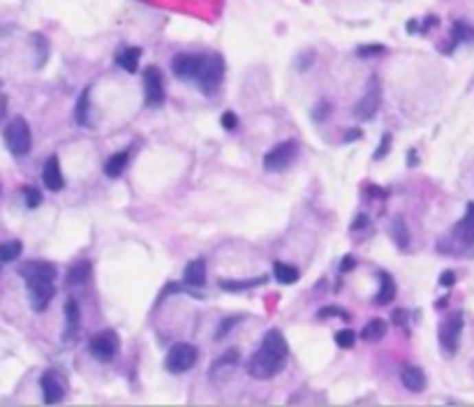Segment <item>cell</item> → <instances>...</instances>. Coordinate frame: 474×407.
Segmentation results:
<instances>
[{"instance_id": "obj_1", "label": "cell", "mask_w": 474, "mask_h": 407, "mask_svg": "<svg viewBox=\"0 0 474 407\" xmlns=\"http://www.w3.org/2000/svg\"><path fill=\"white\" fill-rule=\"evenodd\" d=\"M289 356V345L284 340V336L278 329H271L262 338V345L248 361V375L255 380H271L273 375L282 371V366L287 364Z\"/></svg>"}, {"instance_id": "obj_2", "label": "cell", "mask_w": 474, "mask_h": 407, "mask_svg": "<svg viewBox=\"0 0 474 407\" xmlns=\"http://www.w3.org/2000/svg\"><path fill=\"white\" fill-rule=\"evenodd\" d=\"M19 273H21V278L26 280L33 310L35 313H44L47 305L52 303L54 294H56V287H54L56 266L52 262H28L19 269Z\"/></svg>"}, {"instance_id": "obj_3", "label": "cell", "mask_w": 474, "mask_h": 407, "mask_svg": "<svg viewBox=\"0 0 474 407\" xmlns=\"http://www.w3.org/2000/svg\"><path fill=\"white\" fill-rule=\"evenodd\" d=\"M474 245V201L467 204L463 220H458L451 227V232L438 243L440 252L449 254H465Z\"/></svg>"}, {"instance_id": "obj_4", "label": "cell", "mask_w": 474, "mask_h": 407, "mask_svg": "<svg viewBox=\"0 0 474 407\" xmlns=\"http://www.w3.org/2000/svg\"><path fill=\"white\" fill-rule=\"evenodd\" d=\"M225 79V58L220 54H199L197 74H194V84H197L206 95H213L218 86Z\"/></svg>"}, {"instance_id": "obj_5", "label": "cell", "mask_w": 474, "mask_h": 407, "mask_svg": "<svg viewBox=\"0 0 474 407\" xmlns=\"http://www.w3.org/2000/svg\"><path fill=\"white\" fill-rule=\"evenodd\" d=\"M463 327H465V315L460 310H453L444 317V322L440 324V347L444 352L447 359L456 356L458 347H460V336H463Z\"/></svg>"}, {"instance_id": "obj_6", "label": "cell", "mask_w": 474, "mask_h": 407, "mask_svg": "<svg viewBox=\"0 0 474 407\" xmlns=\"http://www.w3.org/2000/svg\"><path fill=\"white\" fill-rule=\"evenodd\" d=\"M5 144L14 157L28 155L30 146H33V135H30V125L23 116H14L5 127Z\"/></svg>"}, {"instance_id": "obj_7", "label": "cell", "mask_w": 474, "mask_h": 407, "mask_svg": "<svg viewBox=\"0 0 474 407\" xmlns=\"http://www.w3.org/2000/svg\"><path fill=\"white\" fill-rule=\"evenodd\" d=\"M241 364V352H238L236 347H229L225 349L223 354L216 356V359L211 361V366H208V380L213 382V384H227L234 375H236V368Z\"/></svg>"}, {"instance_id": "obj_8", "label": "cell", "mask_w": 474, "mask_h": 407, "mask_svg": "<svg viewBox=\"0 0 474 407\" xmlns=\"http://www.w3.org/2000/svg\"><path fill=\"white\" fill-rule=\"evenodd\" d=\"M118 349H121V338H118V333L113 329H104L100 331V333H95L91 342H88V352L95 361H100V364H109L113 356L118 354Z\"/></svg>"}, {"instance_id": "obj_9", "label": "cell", "mask_w": 474, "mask_h": 407, "mask_svg": "<svg viewBox=\"0 0 474 407\" xmlns=\"http://www.w3.org/2000/svg\"><path fill=\"white\" fill-rule=\"evenodd\" d=\"M199 359V352L192 342H176V345L167 352V359H164V368L174 375L188 373L190 368H194Z\"/></svg>"}, {"instance_id": "obj_10", "label": "cell", "mask_w": 474, "mask_h": 407, "mask_svg": "<svg viewBox=\"0 0 474 407\" xmlns=\"http://www.w3.org/2000/svg\"><path fill=\"white\" fill-rule=\"evenodd\" d=\"M296 155H299V144L296 142H282L273 146L267 155H264V169L267 171H284L292 167V162L296 160Z\"/></svg>"}, {"instance_id": "obj_11", "label": "cell", "mask_w": 474, "mask_h": 407, "mask_svg": "<svg viewBox=\"0 0 474 407\" xmlns=\"http://www.w3.org/2000/svg\"><path fill=\"white\" fill-rule=\"evenodd\" d=\"M379 104H382V88H379V79H377V76H370L368 88H365L361 100H359L357 107H354V116H357L359 120L375 118Z\"/></svg>"}, {"instance_id": "obj_12", "label": "cell", "mask_w": 474, "mask_h": 407, "mask_svg": "<svg viewBox=\"0 0 474 407\" xmlns=\"http://www.w3.org/2000/svg\"><path fill=\"white\" fill-rule=\"evenodd\" d=\"M144 100H146L148 107L164 104V81L162 72L155 65L144 67Z\"/></svg>"}, {"instance_id": "obj_13", "label": "cell", "mask_w": 474, "mask_h": 407, "mask_svg": "<svg viewBox=\"0 0 474 407\" xmlns=\"http://www.w3.org/2000/svg\"><path fill=\"white\" fill-rule=\"evenodd\" d=\"M42 386V398L47 405H58L65 400V384H63L60 375L56 371H47L40 380Z\"/></svg>"}, {"instance_id": "obj_14", "label": "cell", "mask_w": 474, "mask_h": 407, "mask_svg": "<svg viewBox=\"0 0 474 407\" xmlns=\"http://www.w3.org/2000/svg\"><path fill=\"white\" fill-rule=\"evenodd\" d=\"M63 313H65V333H63V340L72 342L79 336V331H81V310H79V301H77V298L69 296L67 301H65V308H63Z\"/></svg>"}, {"instance_id": "obj_15", "label": "cell", "mask_w": 474, "mask_h": 407, "mask_svg": "<svg viewBox=\"0 0 474 407\" xmlns=\"http://www.w3.org/2000/svg\"><path fill=\"white\" fill-rule=\"evenodd\" d=\"M197 63H199V54H176L172 60V72L183 81H194Z\"/></svg>"}, {"instance_id": "obj_16", "label": "cell", "mask_w": 474, "mask_h": 407, "mask_svg": "<svg viewBox=\"0 0 474 407\" xmlns=\"http://www.w3.org/2000/svg\"><path fill=\"white\" fill-rule=\"evenodd\" d=\"M42 181H44V186H47L49 190H52V192H60V190L65 188V178H63L58 155H52L47 162H44V169H42Z\"/></svg>"}, {"instance_id": "obj_17", "label": "cell", "mask_w": 474, "mask_h": 407, "mask_svg": "<svg viewBox=\"0 0 474 407\" xmlns=\"http://www.w3.org/2000/svg\"><path fill=\"white\" fill-rule=\"evenodd\" d=\"M400 382H403V386H405L407 391H412V393H421L423 389H426V375H423V371L419 366H412V364L403 366Z\"/></svg>"}, {"instance_id": "obj_18", "label": "cell", "mask_w": 474, "mask_h": 407, "mask_svg": "<svg viewBox=\"0 0 474 407\" xmlns=\"http://www.w3.org/2000/svg\"><path fill=\"white\" fill-rule=\"evenodd\" d=\"M183 283L190 285V287H204L206 285V262L204 259H192V262L185 264L183 269Z\"/></svg>"}, {"instance_id": "obj_19", "label": "cell", "mask_w": 474, "mask_h": 407, "mask_svg": "<svg viewBox=\"0 0 474 407\" xmlns=\"http://www.w3.org/2000/svg\"><path fill=\"white\" fill-rule=\"evenodd\" d=\"M91 262L88 259H79L77 264H72L67 269V287H79V285L88 283V278H91Z\"/></svg>"}, {"instance_id": "obj_20", "label": "cell", "mask_w": 474, "mask_h": 407, "mask_svg": "<svg viewBox=\"0 0 474 407\" xmlns=\"http://www.w3.org/2000/svg\"><path fill=\"white\" fill-rule=\"evenodd\" d=\"M394 298H396V283H394V278H391V273L382 271V273H379V292L375 296V303L377 305H389Z\"/></svg>"}, {"instance_id": "obj_21", "label": "cell", "mask_w": 474, "mask_h": 407, "mask_svg": "<svg viewBox=\"0 0 474 407\" xmlns=\"http://www.w3.org/2000/svg\"><path fill=\"white\" fill-rule=\"evenodd\" d=\"M139 58H142V49H139V47H125L123 51H118L116 63H118V67L125 69V72L135 74L139 69Z\"/></svg>"}, {"instance_id": "obj_22", "label": "cell", "mask_w": 474, "mask_h": 407, "mask_svg": "<svg viewBox=\"0 0 474 407\" xmlns=\"http://www.w3.org/2000/svg\"><path fill=\"white\" fill-rule=\"evenodd\" d=\"M128 162H130V153L128 151H118V153H113L111 157H106L102 169H104V174L109 178H118L125 171V167H128Z\"/></svg>"}, {"instance_id": "obj_23", "label": "cell", "mask_w": 474, "mask_h": 407, "mask_svg": "<svg viewBox=\"0 0 474 407\" xmlns=\"http://www.w3.org/2000/svg\"><path fill=\"white\" fill-rule=\"evenodd\" d=\"M387 331H389V324L384 320H370L361 329V340L363 342H379L384 336H387Z\"/></svg>"}, {"instance_id": "obj_24", "label": "cell", "mask_w": 474, "mask_h": 407, "mask_svg": "<svg viewBox=\"0 0 474 407\" xmlns=\"http://www.w3.org/2000/svg\"><path fill=\"white\" fill-rule=\"evenodd\" d=\"M88 116H91V86L81 91L77 104H74V120L79 125H88Z\"/></svg>"}, {"instance_id": "obj_25", "label": "cell", "mask_w": 474, "mask_h": 407, "mask_svg": "<svg viewBox=\"0 0 474 407\" xmlns=\"http://www.w3.org/2000/svg\"><path fill=\"white\" fill-rule=\"evenodd\" d=\"M391 236H394L396 245L400 248V250H407L409 248V229H407V222L403 218L394 220V225H391Z\"/></svg>"}, {"instance_id": "obj_26", "label": "cell", "mask_w": 474, "mask_h": 407, "mask_svg": "<svg viewBox=\"0 0 474 407\" xmlns=\"http://www.w3.org/2000/svg\"><path fill=\"white\" fill-rule=\"evenodd\" d=\"M273 276L278 283H282V285H292L299 280V269L292 264H282V262H275L273 264Z\"/></svg>"}, {"instance_id": "obj_27", "label": "cell", "mask_w": 474, "mask_h": 407, "mask_svg": "<svg viewBox=\"0 0 474 407\" xmlns=\"http://www.w3.org/2000/svg\"><path fill=\"white\" fill-rule=\"evenodd\" d=\"M267 283V278H257V280H220V287L225 292H243V289H252L259 287V285Z\"/></svg>"}, {"instance_id": "obj_28", "label": "cell", "mask_w": 474, "mask_h": 407, "mask_svg": "<svg viewBox=\"0 0 474 407\" xmlns=\"http://www.w3.org/2000/svg\"><path fill=\"white\" fill-rule=\"evenodd\" d=\"M467 40H474V28H470V25L463 23V21H456L453 23V30H451V44L447 47V51H451L456 44L467 42Z\"/></svg>"}, {"instance_id": "obj_29", "label": "cell", "mask_w": 474, "mask_h": 407, "mask_svg": "<svg viewBox=\"0 0 474 407\" xmlns=\"http://www.w3.org/2000/svg\"><path fill=\"white\" fill-rule=\"evenodd\" d=\"M23 243L21 241H8V243H0V262H14L16 257H21Z\"/></svg>"}, {"instance_id": "obj_30", "label": "cell", "mask_w": 474, "mask_h": 407, "mask_svg": "<svg viewBox=\"0 0 474 407\" xmlns=\"http://www.w3.org/2000/svg\"><path fill=\"white\" fill-rule=\"evenodd\" d=\"M238 322H243V315H229V317H225V320L218 324V331H216V340H223V338H227V336L232 333V329L236 327Z\"/></svg>"}, {"instance_id": "obj_31", "label": "cell", "mask_w": 474, "mask_h": 407, "mask_svg": "<svg viewBox=\"0 0 474 407\" xmlns=\"http://www.w3.org/2000/svg\"><path fill=\"white\" fill-rule=\"evenodd\" d=\"M354 342H357V333H354L352 329H343V331H338V333H336V345L340 349H352Z\"/></svg>"}, {"instance_id": "obj_32", "label": "cell", "mask_w": 474, "mask_h": 407, "mask_svg": "<svg viewBox=\"0 0 474 407\" xmlns=\"http://www.w3.org/2000/svg\"><path fill=\"white\" fill-rule=\"evenodd\" d=\"M357 54L361 56V58H372V56L387 54V47H382V44H361V47L357 49Z\"/></svg>"}, {"instance_id": "obj_33", "label": "cell", "mask_w": 474, "mask_h": 407, "mask_svg": "<svg viewBox=\"0 0 474 407\" xmlns=\"http://www.w3.org/2000/svg\"><path fill=\"white\" fill-rule=\"evenodd\" d=\"M317 317L319 320H326V317H343V320H347L350 313L345 308H338V305H324V308H319Z\"/></svg>"}, {"instance_id": "obj_34", "label": "cell", "mask_w": 474, "mask_h": 407, "mask_svg": "<svg viewBox=\"0 0 474 407\" xmlns=\"http://www.w3.org/2000/svg\"><path fill=\"white\" fill-rule=\"evenodd\" d=\"M23 195H26V206L28 208H37L42 204V192L37 188H23Z\"/></svg>"}, {"instance_id": "obj_35", "label": "cell", "mask_w": 474, "mask_h": 407, "mask_svg": "<svg viewBox=\"0 0 474 407\" xmlns=\"http://www.w3.org/2000/svg\"><path fill=\"white\" fill-rule=\"evenodd\" d=\"M391 151V135L387 132V135L382 137V142H379V148L372 153V160H382V157H387Z\"/></svg>"}, {"instance_id": "obj_36", "label": "cell", "mask_w": 474, "mask_h": 407, "mask_svg": "<svg viewBox=\"0 0 474 407\" xmlns=\"http://www.w3.org/2000/svg\"><path fill=\"white\" fill-rule=\"evenodd\" d=\"M328 113H331V104H328V102H317V104H315V109H313V120H317V123H321V120H324Z\"/></svg>"}, {"instance_id": "obj_37", "label": "cell", "mask_w": 474, "mask_h": 407, "mask_svg": "<svg viewBox=\"0 0 474 407\" xmlns=\"http://www.w3.org/2000/svg\"><path fill=\"white\" fill-rule=\"evenodd\" d=\"M220 120H223V127H225L227 132H234V130L238 127V116H236L234 111H225L223 118H220Z\"/></svg>"}, {"instance_id": "obj_38", "label": "cell", "mask_w": 474, "mask_h": 407, "mask_svg": "<svg viewBox=\"0 0 474 407\" xmlns=\"http://www.w3.org/2000/svg\"><path fill=\"white\" fill-rule=\"evenodd\" d=\"M370 227V220H368V215H357V222L352 225V232H359V229H368Z\"/></svg>"}, {"instance_id": "obj_39", "label": "cell", "mask_w": 474, "mask_h": 407, "mask_svg": "<svg viewBox=\"0 0 474 407\" xmlns=\"http://www.w3.org/2000/svg\"><path fill=\"white\" fill-rule=\"evenodd\" d=\"M394 324H396V327H405V324H407V310H403V308L394 310Z\"/></svg>"}, {"instance_id": "obj_40", "label": "cell", "mask_w": 474, "mask_h": 407, "mask_svg": "<svg viewBox=\"0 0 474 407\" xmlns=\"http://www.w3.org/2000/svg\"><path fill=\"white\" fill-rule=\"evenodd\" d=\"M453 283H456V273H453V271H444V273H442V278H440L442 287H451Z\"/></svg>"}, {"instance_id": "obj_41", "label": "cell", "mask_w": 474, "mask_h": 407, "mask_svg": "<svg viewBox=\"0 0 474 407\" xmlns=\"http://www.w3.org/2000/svg\"><path fill=\"white\" fill-rule=\"evenodd\" d=\"M354 264H357V262H354V257H352V254H347V257L343 259V264H340V273L352 271V269H354Z\"/></svg>"}, {"instance_id": "obj_42", "label": "cell", "mask_w": 474, "mask_h": 407, "mask_svg": "<svg viewBox=\"0 0 474 407\" xmlns=\"http://www.w3.org/2000/svg\"><path fill=\"white\" fill-rule=\"evenodd\" d=\"M5 113H8V95L0 93V123L5 120Z\"/></svg>"}, {"instance_id": "obj_43", "label": "cell", "mask_w": 474, "mask_h": 407, "mask_svg": "<svg viewBox=\"0 0 474 407\" xmlns=\"http://www.w3.org/2000/svg\"><path fill=\"white\" fill-rule=\"evenodd\" d=\"M359 135H361V132H359V130L347 132V135H345V142H354V139H359Z\"/></svg>"}, {"instance_id": "obj_44", "label": "cell", "mask_w": 474, "mask_h": 407, "mask_svg": "<svg viewBox=\"0 0 474 407\" xmlns=\"http://www.w3.org/2000/svg\"><path fill=\"white\" fill-rule=\"evenodd\" d=\"M409 167H416V153L409 151Z\"/></svg>"}, {"instance_id": "obj_45", "label": "cell", "mask_w": 474, "mask_h": 407, "mask_svg": "<svg viewBox=\"0 0 474 407\" xmlns=\"http://www.w3.org/2000/svg\"><path fill=\"white\" fill-rule=\"evenodd\" d=\"M0 86H3V81H0Z\"/></svg>"}]
</instances>
